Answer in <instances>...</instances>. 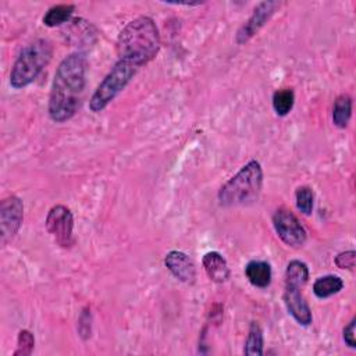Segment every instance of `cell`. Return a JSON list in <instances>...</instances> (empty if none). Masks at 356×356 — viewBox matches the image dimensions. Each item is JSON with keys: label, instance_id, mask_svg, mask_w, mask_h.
<instances>
[{"label": "cell", "instance_id": "10", "mask_svg": "<svg viewBox=\"0 0 356 356\" xmlns=\"http://www.w3.org/2000/svg\"><path fill=\"white\" fill-rule=\"evenodd\" d=\"M284 303L288 313L293 317V320L300 325H309L313 321L312 310L300 291V288L285 285L284 291Z\"/></svg>", "mask_w": 356, "mask_h": 356}, {"label": "cell", "instance_id": "15", "mask_svg": "<svg viewBox=\"0 0 356 356\" xmlns=\"http://www.w3.org/2000/svg\"><path fill=\"white\" fill-rule=\"evenodd\" d=\"M352 117V97L349 95H339L332 106V122L338 128H346Z\"/></svg>", "mask_w": 356, "mask_h": 356}, {"label": "cell", "instance_id": "4", "mask_svg": "<svg viewBox=\"0 0 356 356\" xmlns=\"http://www.w3.org/2000/svg\"><path fill=\"white\" fill-rule=\"evenodd\" d=\"M53 56V46L46 39H38L21 50L10 71V85L22 89L31 85Z\"/></svg>", "mask_w": 356, "mask_h": 356}, {"label": "cell", "instance_id": "8", "mask_svg": "<svg viewBox=\"0 0 356 356\" xmlns=\"http://www.w3.org/2000/svg\"><path fill=\"white\" fill-rule=\"evenodd\" d=\"M24 218V203L22 200L11 195L4 197L0 203V229H1V241L6 242L11 239L19 229Z\"/></svg>", "mask_w": 356, "mask_h": 356}, {"label": "cell", "instance_id": "2", "mask_svg": "<svg viewBox=\"0 0 356 356\" xmlns=\"http://www.w3.org/2000/svg\"><path fill=\"white\" fill-rule=\"evenodd\" d=\"M118 60L140 68L153 60L160 49V33L153 18L140 15L129 21L117 38Z\"/></svg>", "mask_w": 356, "mask_h": 356}, {"label": "cell", "instance_id": "5", "mask_svg": "<svg viewBox=\"0 0 356 356\" xmlns=\"http://www.w3.org/2000/svg\"><path fill=\"white\" fill-rule=\"evenodd\" d=\"M138 70V67L128 61L117 60L93 92L89 100V108L93 113L103 111L125 89Z\"/></svg>", "mask_w": 356, "mask_h": 356}, {"label": "cell", "instance_id": "13", "mask_svg": "<svg viewBox=\"0 0 356 356\" xmlns=\"http://www.w3.org/2000/svg\"><path fill=\"white\" fill-rule=\"evenodd\" d=\"M248 281L256 288H267L271 282V266L264 260H252L245 267Z\"/></svg>", "mask_w": 356, "mask_h": 356}, {"label": "cell", "instance_id": "1", "mask_svg": "<svg viewBox=\"0 0 356 356\" xmlns=\"http://www.w3.org/2000/svg\"><path fill=\"white\" fill-rule=\"evenodd\" d=\"M88 60L85 53L68 54L58 64L49 96V115L54 122L70 120L78 110L85 89Z\"/></svg>", "mask_w": 356, "mask_h": 356}, {"label": "cell", "instance_id": "12", "mask_svg": "<svg viewBox=\"0 0 356 356\" xmlns=\"http://www.w3.org/2000/svg\"><path fill=\"white\" fill-rule=\"evenodd\" d=\"M203 268L207 274V277L217 284H222L229 278V267L227 260L220 252L210 250L203 254L202 259Z\"/></svg>", "mask_w": 356, "mask_h": 356}, {"label": "cell", "instance_id": "22", "mask_svg": "<svg viewBox=\"0 0 356 356\" xmlns=\"http://www.w3.org/2000/svg\"><path fill=\"white\" fill-rule=\"evenodd\" d=\"M355 260H356V252L355 250H345L341 252L335 256V264L339 268H346L352 270L355 267Z\"/></svg>", "mask_w": 356, "mask_h": 356}, {"label": "cell", "instance_id": "3", "mask_svg": "<svg viewBox=\"0 0 356 356\" xmlns=\"http://www.w3.org/2000/svg\"><path fill=\"white\" fill-rule=\"evenodd\" d=\"M263 188V168L254 159L249 160L218 191V202L224 207L246 206L257 200Z\"/></svg>", "mask_w": 356, "mask_h": 356}, {"label": "cell", "instance_id": "16", "mask_svg": "<svg viewBox=\"0 0 356 356\" xmlns=\"http://www.w3.org/2000/svg\"><path fill=\"white\" fill-rule=\"evenodd\" d=\"M309 281V268L305 261L291 260L285 270V285L302 288Z\"/></svg>", "mask_w": 356, "mask_h": 356}, {"label": "cell", "instance_id": "14", "mask_svg": "<svg viewBox=\"0 0 356 356\" xmlns=\"http://www.w3.org/2000/svg\"><path fill=\"white\" fill-rule=\"evenodd\" d=\"M343 288V281L339 275L335 274H327L323 277H318L313 282V293L318 299H325L332 295H337Z\"/></svg>", "mask_w": 356, "mask_h": 356}, {"label": "cell", "instance_id": "7", "mask_svg": "<svg viewBox=\"0 0 356 356\" xmlns=\"http://www.w3.org/2000/svg\"><path fill=\"white\" fill-rule=\"evenodd\" d=\"M273 225L277 235L285 245L291 248H300L305 245L307 239L306 229L289 209H277L273 214Z\"/></svg>", "mask_w": 356, "mask_h": 356}, {"label": "cell", "instance_id": "19", "mask_svg": "<svg viewBox=\"0 0 356 356\" xmlns=\"http://www.w3.org/2000/svg\"><path fill=\"white\" fill-rule=\"evenodd\" d=\"M295 103V93L291 88H282L273 95V108L277 115L285 117L291 113Z\"/></svg>", "mask_w": 356, "mask_h": 356}, {"label": "cell", "instance_id": "20", "mask_svg": "<svg viewBox=\"0 0 356 356\" xmlns=\"http://www.w3.org/2000/svg\"><path fill=\"white\" fill-rule=\"evenodd\" d=\"M295 202H296V207L298 210L305 214V216H310L313 213V203H314V196H313V191L310 186H299L295 192Z\"/></svg>", "mask_w": 356, "mask_h": 356}, {"label": "cell", "instance_id": "18", "mask_svg": "<svg viewBox=\"0 0 356 356\" xmlns=\"http://www.w3.org/2000/svg\"><path fill=\"white\" fill-rule=\"evenodd\" d=\"M263 345H264L263 330L256 321H252L249 325V330H248L243 353L248 356H254V355L260 356V355H263Z\"/></svg>", "mask_w": 356, "mask_h": 356}, {"label": "cell", "instance_id": "9", "mask_svg": "<svg viewBox=\"0 0 356 356\" xmlns=\"http://www.w3.org/2000/svg\"><path fill=\"white\" fill-rule=\"evenodd\" d=\"M280 7L278 1H261L259 3L254 10L253 14L249 17V19L239 28L238 33H236V43L243 44L246 43L250 38H253L260 28L271 18V15L275 13V10Z\"/></svg>", "mask_w": 356, "mask_h": 356}, {"label": "cell", "instance_id": "23", "mask_svg": "<svg viewBox=\"0 0 356 356\" xmlns=\"http://www.w3.org/2000/svg\"><path fill=\"white\" fill-rule=\"evenodd\" d=\"M355 325H356V317H353L348 325H345L343 328V334H342V338L345 341V343L349 346V348H356V337H355Z\"/></svg>", "mask_w": 356, "mask_h": 356}, {"label": "cell", "instance_id": "17", "mask_svg": "<svg viewBox=\"0 0 356 356\" xmlns=\"http://www.w3.org/2000/svg\"><path fill=\"white\" fill-rule=\"evenodd\" d=\"M74 10H75L74 4H68V3L56 4V6L50 7L46 11V14L43 15V24L49 28L60 26V25L65 24L67 21H70Z\"/></svg>", "mask_w": 356, "mask_h": 356}, {"label": "cell", "instance_id": "6", "mask_svg": "<svg viewBox=\"0 0 356 356\" xmlns=\"http://www.w3.org/2000/svg\"><path fill=\"white\" fill-rule=\"evenodd\" d=\"M44 225L61 248H71L74 243V216L67 206H53L46 216Z\"/></svg>", "mask_w": 356, "mask_h": 356}, {"label": "cell", "instance_id": "11", "mask_svg": "<svg viewBox=\"0 0 356 356\" xmlns=\"http://www.w3.org/2000/svg\"><path fill=\"white\" fill-rule=\"evenodd\" d=\"M164 264L170 273L185 284H193L196 280V267L193 260L181 250H171L164 256Z\"/></svg>", "mask_w": 356, "mask_h": 356}, {"label": "cell", "instance_id": "21", "mask_svg": "<svg viewBox=\"0 0 356 356\" xmlns=\"http://www.w3.org/2000/svg\"><path fill=\"white\" fill-rule=\"evenodd\" d=\"M35 346V337L28 330H21L17 338V349L14 350V356H28L32 353Z\"/></svg>", "mask_w": 356, "mask_h": 356}]
</instances>
